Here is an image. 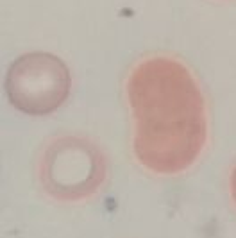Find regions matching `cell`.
<instances>
[{
	"label": "cell",
	"mask_w": 236,
	"mask_h": 238,
	"mask_svg": "<svg viewBox=\"0 0 236 238\" xmlns=\"http://www.w3.org/2000/svg\"><path fill=\"white\" fill-rule=\"evenodd\" d=\"M39 177L45 190L57 199H84L95 193L104 183V154L86 138L63 136L45 151Z\"/></svg>",
	"instance_id": "cell-2"
},
{
	"label": "cell",
	"mask_w": 236,
	"mask_h": 238,
	"mask_svg": "<svg viewBox=\"0 0 236 238\" xmlns=\"http://www.w3.org/2000/svg\"><path fill=\"white\" fill-rule=\"evenodd\" d=\"M127 100L136 122L132 149L141 167L177 174L197 161L207 138L206 106L181 61L156 56L138 63L127 79Z\"/></svg>",
	"instance_id": "cell-1"
},
{
	"label": "cell",
	"mask_w": 236,
	"mask_h": 238,
	"mask_svg": "<svg viewBox=\"0 0 236 238\" xmlns=\"http://www.w3.org/2000/svg\"><path fill=\"white\" fill-rule=\"evenodd\" d=\"M231 195H233V199L236 202V167L233 168V172H231Z\"/></svg>",
	"instance_id": "cell-4"
},
{
	"label": "cell",
	"mask_w": 236,
	"mask_h": 238,
	"mask_svg": "<svg viewBox=\"0 0 236 238\" xmlns=\"http://www.w3.org/2000/svg\"><path fill=\"white\" fill-rule=\"evenodd\" d=\"M5 90L11 104L29 115L56 111L68 97L70 73L59 57L29 52L9 66Z\"/></svg>",
	"instance_id": "cell-3"
}]
</instances>
